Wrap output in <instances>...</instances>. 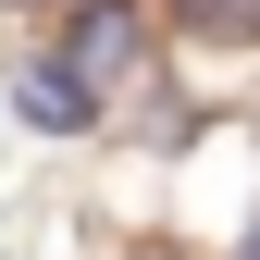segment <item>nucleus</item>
Segmentation results:
<instances>
[{"label": "nucleus", "instance_id": "obj_1", "mask_svg": "<svg viewBox=\"0 0 260 260\" xmlns=\"http://www.w3.org/2000/svg\"><path fill=\"white\" fill-rule=\"evenodd\" d=\"M62 50H75V75L112 100V87L137 75V0H75V38H62Z\"/></svg>", "mask_w": 260, "mask_h": 260}, {"label": "nucleus", "instance_id": "obj_2", "mask_svg": "<svg viewBox=\"0 0 260 260\" xmlns=\"http://www.w3.org/2000/svg\"><path fill=\"white\" fill-rule=\"evenodd\" d=\"M13 100H25V124H38V137H75V124L100 112V87H87L75 62H25V87H13Z\"/></svg>", "mask_w": 260, "mask_h": 260}, {"label": "nucleus", "instance_id": "obj_3", "mask_svg": "<svg viewBox=\"0 0 260 260\" xmlns=\"http://www.w3.org/2000/svg\"><path fill=\"white\" fill-rule=\"evenodd\" d=\"M199 25H260V0H186Z\"/></svg>", "mask_w": 260, "mask_h": 260}, {"label": "nucleus", "instance_id": "obj_4", "mask_svg": "<svg viewBox=\"0 0 260 260\" xmlns=\"http://www.w3.org/2000/svg\"><path fill=\"white\" fill-rule=\"evenodd\" d=\"M248 260H260V248H248Z\"/></svg>", "mask_w": 260, "mask_h": 260}]
</instances>
